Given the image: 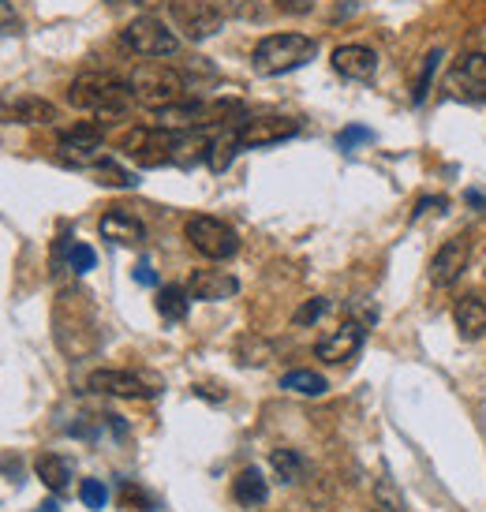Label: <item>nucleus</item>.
<instances>
[{
  "instance_id": "obj_23",
  "label": "nucleus",
  "mask_w": 486,
  "mask_h": 512,
  "mask_svg": "<svg viewBox=\"0 0 486 512\" xmlns=\"http://www.w3.org/2000/svg\"><path fill=\"white\" fill-rule=\"evenodd\" d=\"M270 464L281 475V483H303L307 479V460L296 449H273Z\"/></svg>"
},
{
  "instance_id": "obj_9",
  "label": "nucleus",
  "mask_w": 486,
  "mask_h": 512,
  "mask_svg": "<svg viewBox=\"0 0 486 512\" xmlns=\"http://www.w3.org/2000/svg\"><path fill=\"white\" fill-rule=\"evenodd\" d=\"M300 131V124L292 116H251L243 120L236 135H240L243 150H258V146H273V143H285Z\"/></svg>"
},
{
  "instance_id": "obj_21",
  "label": "nucleus",
  "mask_w": 486,
  "mask_h": 512,
  "mask_svg": "<svg viewBox=\"0 0 486 512\" xmlns=\"http://www.w3.org/2000/svg\"><path fill=\"white\" fill-rule=\"evenodd\" d=\"M187 307H191V292H187V288L169 285L158 292V314L165 318V322H184Z\"/></svg>"
},
{
  "instance_id": "obj_22",
  "label": "nucleus",
  "mask_w": 486,
  "mask_h": 512,
  "mask_svg": "<svg viewBox=\"0 0 486 512\" xmlns=\"http://www.w3.org/2000/svg\"><path fill=\"white\" fill-rule=\"evenodd\" d=\"M281 389L300 393V397H322L329 385L322 374H315V370H288L285 378H281Z\"/></svg>"
},
{
  "instance_id": "obj_12",
  "label": "nucleus",
  "mask_w": 486,
  "mask_h": 512,
  "mask_svg": "<svg viewBox=\"0 0 486 512\" xmlns=\"http://www.w3.org/2000/svg\"><path fill=\"white\" fill-rule=\"evenodd\" d=\"M363 337H367V329L359 326V322H344V326H337L315 344V356L322 363H348L363 348Z\"/></svg>"
},
{
  "instance_id": "obj_14",
  "label": "nucleus",
  "mask_w": 486,
  "mask_h": 512,
  "mask_svg": "<svg viewBox=\"0 0 486 512\" xmlns=\"http://www.w3.org/2000/svg\"><path fill=\"white\" fill-rule=\"evenodd\" d=\"M449 83L460 98L486 101V53H464V57L453 60Z\"/></svg>"
},
{
  "instance_id": "obj_37",
  "label": "nucleus",
  "mask_w": 486,
  "mask_h": 512,
  "mask_svg": "<svg viewBox=\"0 0 486 512\" xmlns=\"http://www.w3.org/2000/svg\"><path fill=\"white\" fill-rule=\"evenodd\" d=\"M371 512H389V509H382V505H378V509H371Z\"/></svg>"
},
{
  "instance_id": "obj_26",
  "label": "nucleus",
  "mask_w": 486,
  "mask_h": 512,
  "mask_svg": "<svg viewBox=\"0 0 486 512\" xmlns=\"http://www.w3.org/2000/svg\"><path fill=\"white\" fill-rule=\"evenodd\" d=\"M438 60H442V49H430L427 57H423V68H419V79H415V90H412L415 105L427 101L430 86H434V75H438Z\"/></svg>"
},
{
  "instance_id": "obj_2",
  "label": "nucleus",
  "mask_w": 486,
  "mask_h": 512,
  "mask_svg": "<svg viewBox=\"0 0 486 512\" xmlns=\"http://www.w3.org/2000/svg\"><path fill=\"white\" fill-rule=\"evenodd\" d=\"M315 53H318V42L307 38V34H270V38H262L255 45L251 64H255L258 75H285L303 68Z\"/></svg>"
},
{
  "instance_id": "obj_27",
  "label": "nucleus",
  "mask_w": 486,
  "mask_h": 512,
  "mask_svg": "<svg viewBox=\"0 0 486 512\" xmlns=\"http://www.w3.org/2000/svg\"><path fill=\"white\" fill-rule=\"evenodd\" d=\"M236 359H240L243 367H262V363L273 359V348L266 341H258V337H243L240 348H236Z\"/></svg>"
},
{
  "instance_id": "obj_8",
  "label": "nucleus",
  "mask_w": 486,
  "mask_h": 512,
  "mask_svg": "<svg viewBox=\"0 0 486 512\" xmlns=\"http://www.w3.org/2000/svg\"><path fill=\"white\" fill-rule=\"evenodd\" d=\"M57 157L64 161V165H72V169H98L101 161L109 157V150H105V143H101L98 128H75L60 139Z\"/></svg>"
},
{
  "instance_id": "obj_35",
  "label": "nucleus",
  "mask_w": 486,
  "mask_h": 512,
  "mask_svg": "<svg viewBox=\"0 0 486 512\" xmlns=\"http://www.w3.org/2000/svg\"><path fill=\"white\" fill-rule=\"evenodd\" d=\"M468 202H472V206H486V195H483V191H472V195H468Z\"/></svg>"
},
{
  "instance_id": "obj_4",
  "label": "nucleus",
  "mask_w": 486,
  "mask_h": 512,
  "mask_svg": "<svg viewBox=\"0 0 486 512\" xmlns=\"http://www.w3.org/2000/svg\"><path fill=\"white\" fill-rule=\"evenodd\" d=\"M184 236L202 258H214V262H225V258H232L236 251H240L236 228L225 225L221 217H206V214L191 217V221L184 225Z\"/></svg>"
},
{
  "instance_id": "obj_3",
  "label": "nucleus",
  "mask_w": 486,
  "mask_h": 512,
  "mask_svg": "<svg viewBox=\"0 0 486 512\" xmlns=\"http://www.w3.org/2000/svg\"><path fill=\"white\" fill-rule=\"evenodd\" d=\"M184 131L169 128H135L124 139V154L131 161H139L146 169H158V165H176V150H180Z\"/></svg>"
},
{
  "instance_id": "obj_29",
  "label": "nucleus",
  "mask_w": 486,
  "mask_h": 512,
  "mask_svg": "<svg viewBox=\"0 0 486 512\" xmlns=\"http://www.w3.org/2000/svg\"><path fill=\"white\" fill-rule=\"evenodd\" d=\"M326 311H329V299L315 296V299H307V303H303L300 311L292 314V322H296V326H315V322H318V318H322Z\"/></svg>"
},
{
  "instance_id": "obj_25",
  "label": "nucleus",
  "mask_w": 486,
  "mask_h": 512,
  "mask_svg": "<svg viewBox=\"0 0 486 512\" xmlns=\"http://www.w3.org/2000/svg\"><path fill=\"white\" fill-rule=\"evenodd\" d=\"M94 176H98V184H105V187H135L139 184V176L135 172H128L124 165H116L113 157H105L98 169H90Z\"/></svg>"
},
{
  "instance_id": "obj_7",
  "label": "nucleus",
  "mask_w": 486,
  "mask_h": 512,
  "mask_svg": "<svg viewBox=\"0 0 486 512\" xmlns=\"http://www.w3.org/2000/svg\"><path fill=\"white\" fill-rule=\"evenodd\" d=\"M131 90H135V101H143L146 109H165V105H176L184 101V79L172 75L169 68H139L131 75Z\"/></svg>"
},
{
  "instance_id": "obj_36",
  "label": "nucleus",
  "mask_w": 486,
  "mask_h": 512,
  "mask_svg": "<svg viewBox=\"0 0 486 512\" xmlns=\"http://www.w3.org/2000/svg\"><path fill=\"white\" fill-rule=\"evenodd\" d=\"M34 512H60V509H57V501H45V505H38Z\"/></svg>"
},
{
  "instance_id": "obj_17",
  "label": "nucleus",
  "mask_w": 486,
  "mask_h": 512,
  "mask_svg": "<svg viewBox=\"0 0 486 512\" xmlns=\"http://www.w3.org/2000/svg\"><path fill=\"white\" fill-rule=\"evenodd\" d=\"M236 288H240L236 285V277H232V273H221V270H195L191 273V281H187L191 299H206V303L236 296Z\"/></svg>"
},
{
  "instance_id": "obj_32",
  "label": "nucleus",
  "mask_w": 486,
  "mask_h": 512,
  "mask_svg": "<svg viewBox=\"0 0 486 512\" xmlns=\"http://www.w3.org/2000/svg\"><path fill=\"white\" fill-rule=\"evenodd\" d=\"M23 30V19L12 8V0H0V34H19Z\"/></svg>"
},
{
  "instance_id": "obj_19",
  "label": "nucleus",
  "mask_w": 486,
  "mask_h": 512,
  "mask_svg": "<svg viewBox=\"0 0 486 512\" xmlns=\"http://www.w3.org/2000/svg\"><path fill=\"white\" fill-rule=\"evenodd\" d=\"M34 471H38V479H42L53 494H68V490H72V475H75L72 460H64V456H57V453H45V456H38Z\"/></svg>"
},
{
  "instance_id": "obj_30",
  "label": "nucleus",
  "mask_w": 486,
  "mask_h": 512,
  "mask_svg": "<svg viewBox=\"0 0 486 512\" xmlns=\"http://www.w3.org/2000/svg\"><path fill=\"white\" fill-rule=\"evenodd\" d=\"M94 262H98L94 247H86V243H72V247H68V266H72L75 273H90Z\"/></svg>"
},
{
  "instance_id": "obj_1",
  "label": "nucleus",
  "mask_w": 486,
  "mask_h": 512,
  "mask_svg": "<svg viewBox=\"0 0 486 512\" xmlns=\"http://www.w3.org/2000/svg\"><path fill=\"white\" fill-rule=\"evenodd\" d=\"M68 101H72L75 109H83V113L116 120V116L131 113V105H135V90H131V83H124V79L86 72L68 86Z\"/></svg>"
},
{
  "instance_id": "obj_18",
  "label": "nucleus",
  "mask_w": 486,
  "mask_h": 512,
  "mask_svg": "<svg viewBox=\"0 0 486 512\" xmlns=\"http://www.w3.org/2000/svg\"><path fill=\"white\" fill-rule=\"evenodd\" d=\"M453 322H457L464 341H479L486 333V299L460 296L457 303H453Z\"/></svg>"
},
{
  "instance_id": "obj_34",
  "label": "nucleus",
  "mask_w": 486,
  "mask_h": 512,
  "mask_svg": "<svg viewBox=\"0 0 486 512\" xmlns=\"http://www.w3.org/2000/svg\"><path fill=\"white\" fill-rule=\"evenodd\" d=\"M135 281H139V285H158V277H154V270H150V262H139V266H135Z\"/></svg>"
},
{
  "instance_id": "obj_5",
  "label": "nucleus",
  "mask_w": 486,
  "mask_h": 512,
  "mask_svg": "<svg viewBox=\"0 0 486 512\" xmlns=\"http://www.w3.org/2000/svg\"><path fill=\"white\" fill-rule=\"evenodd\" d=\"M120 42L128 45L135 57H172L176 49H180V38L172 34L165 23H161L158 15H139V19H131L124 34H120Z\"/></svg>"
},
{
  "instance_id": "obj_28",
  "label": "nucleus",
  "mask_w": 486,
  "mask_h": 512,
  "mask_svg": "<svg viewBox=\"0 0 486 512\" xmlns=\"http://www.w3.org/2000/svg\"><path fill=\"white\" fill-rule=\"evenodd\" d=\"M79 498H83L86 509L101 512V509H105V501H109V490H105V483H101V479H83V486H79Z\"/></svg>"
},
{
  "instance_id": "obj_20",
  "label": "nucleus",
  "mask_w": 486,
  "mask_h": 512,
  "mask_svg": "<svg viewBox=\"0 0 486 512\" xmlns=\"http://www.w3.org/2000/svg\"><path fill=\"white\" fill-rule=\"evenodd\" d=\"M232 498L247 505V509H258V505H266L270 501V486L262 479V471L258 468H243L236 479H232Z\"/></svg>"
},
{
  "instance_id": "obj_15",
  "label": "nucleus",
  "mask_w": 486,
  "mask_h": 512,
  "mask_svg": "<svg viewBox=\"0 0 486 512\" xmlns=\"http://www.w3.org/2000/svg\"><path fill=\"white\" fill-rule=\"evenodd\" d=\"M333 72L363 83V79H371L378 72V53L371 45H337L333 49Z\"/></svg>"
},
{
  "instance_id": "obj_10",
  "label": "nucleus",
  "mask_w": 486,
  "mask_h": 512,
  "mask_svg": "<svg viewBox=\"0 0 486 512\" xmlns=\"http://www.w3.org/2000/svg\"><path fill=\"white\" fill-rule=\"evenodd\" d=\"M0 120L4 124H53L57 120V105L38 98V94H0Z\"/></svg>"
},
{
  "instance_id": "obj_13",
  "label": "nucleus",
  "mask_w": 486,
  "mask_h": 512,
  "mask_svg": "<svg viewBox=\"0 0 486 512\" xmlns=\"http://www.w3.org/2000/svg\"><path fill=\"white\" fill-rule=\"evenodd\" d=\"M90 389L94 393H109V397H128V400L158 397L154 385H146L139 374H128V370H94L90 374Z\"/></svg>"
},
{
  "instance_id": "obj_6",
  "label": "nucleus",
  "mask_w": 486,
  "mask_h": 512,
  "mask_svg": "<svg viewBox=\"0 0 486 512\" xmlns=\"http://www.w3.org/2000/svg\"><path fill=\"white\" fill-rule=\"evenodd\" d=\"M169 12L176 19V27L184 30L191 42L214 38L221 23H225V12H221L217 0H169Z\"/></svg>"
},
{
  "instance_id": "obj_11",
  "label": "nucleus",
  "mask_w": 486,
  "mask_h": 512,
  "mask_svg": "<svg viewBox=\"0 0 486 512\" xmlns=\"http://www.w3.org/2000/svg\"><path fill=\"white\" fill-rule=\"evenodd\" d=\"M468 258H472V243L468 236H453L438 247V255L430 258V285L449 288L460 281V273L468 270Z\"/></svg>"
},
{
  "instance_id": "obj_16",
  "label": "nucleus",
  "mask_w": 486,
  "mask_h": 512,
  "mask_svg": "<svg viewBox=\"0 0 486 512\" xmlns=\"http://www.w3.org/2000/svg\"><path fill=\"white\" fill-rule=\"evenodd\" d=\"M98 232L109 243H120V247H139L146 240V225L128 210H109L98 221Z\"/></svg>"
},
{
  "instance_id": "obj_33",
  "label": "nucleus",
  "mask_w": 486,
  "mask_h": 512,
  "mask_svg": "<svg viewBox=\"0 0 486 512\" xmlns=\"http://www.w3.org/2000/svg\"><path fill=\"white\" fill-rule=\"evenodd\" d=\"M277 8L288 15H307L315 8V0H277Z\"/></svg>"
},
{
  "instance_id": "obj_31",
  "label": "nucleus",
  "mask_w": 486,
  "mask_h": 512,
  "mask_svg": "<svg viewBox=\"0 0 486 512\" xmlns=\"http://www.w3.org/2000/svg\"><path fill=\"white\" fill-rule=\"evenodd\" d=\"M371 139H374L371 128H359V124H352V128H344L341 135H337V146H341V150H356V146L371 143Z\"/></svg>"
},
{
  "instance_id": "obj_24",
  "label": "nucleus",
  "mask_w": 486,
  "mask_h": 512,
  "mask_svg": "<svg viewBox=\"0 0 486 512\" xmlns=\"http://www.w3.org/2000/svg\"><path fill=\"white\" fill-rule=\"evenodd\" d=\"M240 150H243V146H240V135H236V128L225 131L221 139H214V143H210L206 165H210L214 172H225V169L232 165V161H236V154H240Z\"/></svg>"
}]
</instances>
